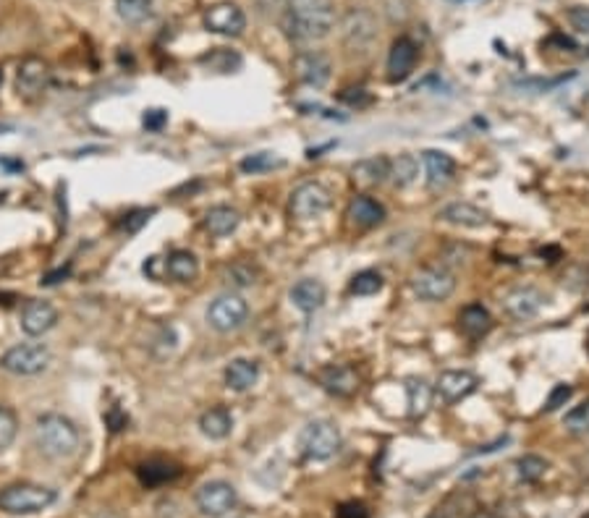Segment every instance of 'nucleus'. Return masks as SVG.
I'll return each instance as SVG.
<instances>
[{
    "label": "nucleus",
    "instance_id": "obj_37",
    "mask_svg": "<svg viewBox=\"0 0 589 518\" xmlns=\"http://www.w3.org/2000/svg\"><path fill=\"white\" fill-rule=\"evenodd\" d=\"M564 425L568 432H589V401L574 406L564 416Z\"/></svg>",
    "mask_w": 589,
    "mask_h": 518
},
{
    "label": "nucleus",
    "instance_id": "obj_13",
    "mask_svg": "<svg viewBox=\"0 0 589 518\" xmlns=\"http://www.w3.org/2000/svg\"><path fill=\"white\" fill-rule=\"evenodd\" d=\"M318 380L330 396H339V398H351L359 390V375L348 364H330V367H325L318 375Z\"/></svg>",
    "mask_w": 589,
    "mask_h": 518
},
{
    "label": "nucleus",
    "instance_id": "obj_40",
    "mask_svg": "<svg viewBox=\"0 0 589 518\" xmlns=\"http://www.w3.org/2000/svg\"><path fill=\"white\" fill-rule=\"evenodd\" d=\"M165 123H168V111H162V108H150L142 115V126L147 132H162Z\"/></svg>",
    "mask_w": 589,
    "mask_h": 518
},
{
    "label": "nucleus",
    "instance_id": "obj_23",
    "mask_svg": "<svg viewBox=\"0 0 589 518\" xmlns=\"http://www.w3.org/2000/svg\"><path fill=\"white\" fill-rule=\"evenodd\" d=\"M425 162V171H427V179L432 186H443L448 181H454L456 176V160L448 152H440V150H427L422 155Z\"/></svg>",
    "mask_w": 589,
    "mask_h": 518
},
{
    "label": "nucleus",
    "instance_id": "obj_2",
    "mask_svg": "<svg viewBox=\"0 0 589 518\" xmlns=\"http://www.w3.org/2000/svg\"><path fill=\"white\" fill-rule=\"evenodd\" d=\"M34 443L43 455L61 461V458L76 455L82 437H79L76 425L64 414H43L34 422Z\"/></svg>",
    "mask_w": 589,
    "mask_h": 518
},
{
    "label": "nucleus",
    "instance_id": "obj_44",
    "mask_svg": "<svg viewBox=\"0 0 589 518\" xmlns=\"http://www.w3.org/2000/svg\"><path fill=\"white\" fill-rule=\"evenodd\" d=\"M105 422H108V427H111V432H121V429L129 425V416L118 408V406H113L108 414H105Z\"/></svg>",
    "mask_w": 589,
    "mask_h": 518
},
{
    "label": "nucleus",
    "instance_id": "obj_1",
    "mask_svg": "<svg viewBox=\"0 0 589 518\" xmlns=\"http://www.w3.org/2000/svg\"><path fill=\"white\" fill-rule=\"evenodd\" d=\"M333 26H336V8L330 0H289L283 29L299 45L325 40L333 32Z\"/></svg>",
    "mask_w": 589,
    "mask_h": 518
},
{
    "label": "nucleus",
    "instance_id": "obj_38",
    "mask_svg": "<svg viewBox=\"0 0 589 518\" xmlns=\"http://www.w3.org/2000/svg\"><path fill=\"white\" fill-rule=\"evenodd\" d=\"M152 212H155V210H134V212H129V215L121 220V228H123L126 233H139L142 228L150 223Z\"/></svg>",
    "mask_w": 589,
    "mask_h": 518
},
{
    "label": "nucleus",
    "instance_id": "obj_39",
    "mask_svg": "<svg viewBox=\"0 0 589 518\" xmlns=\"http://www.w3.org/2000/svg\"><path fill=\"white\" fill-rule=\"evenodd\" d=\"M574 396V387L571 385H555L553 390H550V396H547V401H545V411L550 414V411H558L561 406H566V401Z\"/></svg>",
    "mask_w": 589,
    "mask_h": 518
},
{
    "label": "nucleus",
    "instance_id": "obj_4",
    "mask_svg": "<svg viewBox=\"0 0 589 518\" xmlns=\"http://www.w3.org/2000/svg\"><path fill=\"white\" fill-rule=\"evenodd\" d=\"M299 448L312 461H330L340 451L339 427L325 419L309 422L299 435Z\"/></svg>",
    "mask_w": 589,
    "mask_h": 518
},
{
    "label": "nucleus",
    "instance_id": "obj_14",
    "mask_svg": "<svg viewBox=\"0 0 589 518\" xmlns=\"http://www.w3.org/2000/svg\"><path fill=\"white\" fill-rule=\"evenodd\" d=\"M47 82H50V68L43 58H26L19 71H16V90L22 97L26 100H32V97H37V94H43L47 87Z\"/></svg>",
    "mask_w": 589,
    "mask_h": 518
},
{
    "label": "nucleus",
    "instance_id": "obj_17",
    "mask_svg": "<svg viewBox=\"0 0 589 518\" xmlns=\"http://www.w3.org/2000/svg\"><path fill=\"white\" fill-rule=\"evenodd\" d=\"M55 322H58V312L47 301H29L22 309V330L32 338L45 336L47 330L55 327Z\"/></svg>",
    "mask_w": 589,
    "mask_h": 518
},
{
    "label": "nucleus",
    "instance_id": "obj_27",
    "mask_svg": "<svg viewBox=\"0 0 589 518\" xmlns=\"http://www.w3.org/2000/svg\"><path fill=\"white\" fill-rule=\"evenodd\" d=\"M351 173H354V181H359L364 186H380L383 181L390 179V160L383 158V155L359 160L351 168Z\"/></svg>",
    "mask_w": 589,
    "mask_h": 518
},
{
    "label": "nucleus",
    "instance_id": "obj_9",
    "mask_svg": "<svg viewBox=\"0 0 589 518\" xmlns=\"http://www.w3.org/2000/svg\"><path fill=\"white\" fill-rule=\"evenodd\" d=\"M194 503H197V508H200V513L204 518H223L236 508L239 495H236L233 484L215 479V482H207L197 490Z\"/></svg>",
    "mask_w": 589,
    "mask_h": 518
},
{
    "label": "nucleus",
    "instance_id": "obj_36",
    "mask_svg": "<svg viewBox=\"0 0 589 518\" xmlns=\"http://www.w3.org/2000/svg\"><path fill=\"white\" fill-rule=\"evenodd\" d=\"M516 472H519V479L522 482H540L547 472V461L540 458V455H524L516 461Z\"/></svg>",
    "mask_w": 589,
    "mask_h": 518
},
{
    "label": "nucleus",
    "instance_id": "obj_43",
    "mask_svg": "<svg viewBox=\"0 0 589 518\" xmlns=\"http://www.w3.org/2000/svg\"><path fill=\"white\" fill-rule=\"evenodd\" d=\"M574 73H566V76H558V79H550V82H543V79H526V82H516L519 87H535V90L547 92L553 90V87H558V84H564L566 79H571Z\"/></svg>",
    "mask_w": 589,
    "mask_h": 518
},
{
    "label": "nucleus",
    "instance_id": "obj_42",
    "mask_svg": "<svg viewBox=\"0 0 589 518\" xmlns=\"http://www.w3.org/2000/svg\"><path fill=\"white\" fill-rule=\"evenodd\" d=\"M340 100H343L346 105H351V108H367V105L372 103V97H369L364 90L340 92Z\"/></svg>",
    "mask_w": 589,
    "mask_h": 518
},
{
    "label": "nucleus",
    "instance_id": "obj_51",
    "mask_svg": "<svg viewBox=\"0 0 589 518\" xmlns=\"http://www.w3.org/2000/svg\"><path fill=\"white\" fill-rule=\"evenodd\" d=\"M0 84H3V71H0Z\"/></svg>",
    "mask_w": 589,
    "mask_h": 518
},
{
    "label": "nucleus",
    "instance_id": "obj_7",
    "mask_svg": "<svg viewBox=\"0 0 589 518\" xmlns=\"http://www.w3.org/2000/svg\"><path fill=\"white\" fill-rule=\"evenodd\" d=\"M250 317V304L236 296V293H223L218 296L210 309H207V322L212 330L218 333H231V330H239Z\"/></svg>",
    "mask_w": 589,
    "mask_h": 518
},
{
    "label": "nucleus",
    "instance_id": "obj_29",
    "mask_svg": "<svg viewBox=\"0 0 589 518\" xmlns=\"http://www.w3.org/2000/svg\"><path fill=\"white\" fill-rule=\"evenodd\" d=\"M407 398H408V416L422 419L432 406V385L422 377L407 380Z\"/></svg>",
    "mask_w": 589,
    "mask_h": 518
},
{
    "label": "nucleus",
    "instance_id": "obj_49",
    "mask_svg": "<svg viewBox=\"0 0 589 518\" xmlns=\"http://www.w3.org/2000/svg\"><path fill=\"white\" fill-rule=\"evenodd\" d=\"M469 518H498V516H493V513H475V516Z\"/></svg>",
    "mask_w": 589,
    "mask_h": 518
},
{
    "label": "nucleus",
    "instance_id": "obj_50",
    "mask_svg": "<svg viewBox=\"0 0 589 518\" xmlns=\"http://www.w3.org/2000/svg\"><path fill=\"white\" fill-rule=\"evenodd\" d=\"M451 3H466V0H451Z\"/></svg>",
    "mask_w": 589,
    "mask_h": 518
},
{
    "label": "nucleus",
    "instance_id": "obj_20",
    "mask_svg": "<svg viewBox=\"0 0 589 518\" xmlns=\"http://www.w3.org/2000/svg\"><path fill=\"white\" fill-rule=\"evenodd\" d=\"M440 218L451 226L461 228H482L487 223V215L469 202H451L440 210Z\"/></svg>",
    "mask_w": 589,
    "mask_h": 518
},
{
    "label": "nucleus",
    "instance_id": "obj_41",
    "mask_svg": "<svg viewBox=\"0 0 589 518\" xmlns=\"http://www.w3.org/2000/svg\"><path fill=\"white\" fill-rule=\"evenodd\" d=\"M566 19L576 32L589 34V5H576V8H571L566 14Z\"/></svg>",
    "mask_w": 589,
    "mask_h": 518
},
{
    "label": "nucleus",
    "instance_id": "obj_8",
    "mask_svg": "<svg viewBox=\"0 0 589 518\" xmlns=\"http://www.w3.org/2000/svg\"><path fill=\"white\" fill-rule=\"evenodd\" d=\"M330 202H333L330 191L319 181H304L294 189L289 210H291L296 220H315L322 212H328Z\"/></svg>",
    "mask_w": 589,
    "mask_h": 518
},
{
    "label": "nucleus",
    "instance_id": "obj_3",
    "mask_svg": "<svg viewBox=\"0 0 589 518\" xmlns=\"http://www.w3.org/2000/svg\"><path fill=\"white\" fill-rule=\"evenodd\" d=\"M55 500H58L55 490L43 487V484L19 482V484H8L0 490V511L11 516H32V513L50 508Z\"/></svg>",
    "mask_w": 589,
    "mask_h": 518
},
{
    "label": "nucleus",
    "instance_id": "obj_12",
    "mask_svg": "<svg viewBox=\"0 0 589 518\" xmlns=\"http://www.w3.org/2000/svg\"><path fill=\"white\" fill-rule=\"evenodd\" d=\"M545 307V293L535 286H519L514 291L506 293L503 298V309L506 315L516 322H526V319H535L540 315V309Z\"/></svg>",
    "mask_w": 589,
    "mask_h": 518
},
{
    "label": "nucleus",
    "instance_id": "obj_47",
    "mask_svg": "<svg viewBox=\"0 0 589 518\" xmlns=\"http://www.w3.org/2000/svg\"><path fill=\"white\" fill-rule=\"evenodd\" d=\"M68 272H71V265H68L66 270H58V272H50V275H45V280H43V283H45V286H53V283H58L61 278H66Z\"/></svg>",
    "mask_w": 589,
    "mask_h": 518
},
{
    "label": "nucleus",
    "instance_id": "obj_31",
    "mask_svg": "<svg viewBox=\"0 0 589 518\" xmlns=\"http://www.w3.org/2000/svg\"><path fill=\"white\" fill-rule=\"evenodd\" d=\"M417 173H419V162L414 155H398V158L390 160V179L396 186H408L411 181L417 179Z\"/></svg>",
    "mask_w": 589,
    "mask_h": 518
},
{
    "label": "nucleus",
    "instance_id": "obj_30",
    "mask_svg": "<svg viewBox=\"0 0 589 518\" xmlns=\"http://www.w3.org/2000/svg\"><path fill=\"white\" fill-rule=\"evenodd\" d=\"M115 14L126 24H142L152 14V0H115Z\"/></svg>",
    "mask_w": 589,
    "mask_h": 518
},
{
    "label": "nucleus",
    "instance_id": "obj_24",
    "mask_svg": "<svg viewBox=\"0 0 589 518\" xmlns=\"http://www.w3.org/2000/svg\"><path fill=\"white\" fill-rule=\"evenodd\" d=\"M260 380V364L254 359H233L226 367V385L231 390H250Z\"/></svg>",
    "mask_w": 589,
    "mask_h": 518
},
{
    "label": "nucleus",
    "instance_id": "obj_35",
    "mask_svg": "<svg viewBox=\"0 0 589 518\" xmlns=\"http://www.w3.org/2000/svg\"><path fill=\"white\" fill-rule=\"evenodd\" d=\"M351 291L357 296H375L378 291H383V275L378 270L357 272L351 280Z\"/></svg>",
    "mask_w": 589,
    "mask_h": 518
},
{
    "label": "nucleus",
    "instance_id": "obj_19",
    "mask_svg": "<svg viewBox=\"0 0 589 518\" xmlns=\"http://www.w3.org/2000/svg\"><path fill=\"white\" fill-rule=\"evenodd\" d=\"M348 218L359 228H375L386 220V207L372 197H354L348 204Z\"/></svg>",
    "mask_w": 589,
    "mask_h": 518
},
{
    "label": "nucleus",
    "instance_id": "obj_22",
    "mask_svg": "<svg viewBox=\"0 0 589 518\" xmlns=\"http://www.w3.org/2000/svg\"><path fill=\"white\" fill-rule=\"evenodd\" d=\"M233 429V416L226 406H215V408H207L202 416H200V432L210 440H226Z\"/></svg>",
    "mask_w": 589,
    "mask_h": 518
},
{
    "label": "nucleus",
    "instance_id": "obj_26",
    "mask_svg": "<svg viewBox=\"0 0 589 518\" xmlns=\"http://www.w3.org/2000/svg\"><path fill=\"white\" fill-rule=\"evenodd\" d=\"M165 272L179 283H191L200 275V259L189 249H179L165 259Z\"/></svg>",
    "mask_w": 589,
    "mask_h": 518
},
{
    "label": "nucleus",
    "instance_id": "obj_11",
    "mask_svg": "<svg viewBox=\"0 0 589 518\" xmlns=\"http://www.w3.org/2000/svg\"><path fill=\"white\" fill-rule=\"evenodd\" d=\"M330 58L319 50H301L294 58V73L296 79L312 90H319L330 82Z\"/></svg>",
    "mask_w": 589,
    "mask_h": 518
},
{
    "label": "nucleus",
    "instance_id": "obj_34",
    "mask_svg": "<svg viewBox=\"0 0 589 518\" xmlns=\"http://www.w3.org/2000/svg\"><path fill=\"white\" fill-rule=\"evenodd\" d=\"M19 435V419L8 406H0V453L8 451Z\"/></svg>",
    "mask_w": 589,
    "mask_h": 518
},
{
    "label": "nucleus",
    "instance_id": "obj_45",
    "mask_svg": "<svg viewBox=\"0 0 589 518\" xmlns=\"http://www.w3.org/2000/svg\"><path fill=\"white\" fill-rule=\"evenodd\" d=\"M339 518H369L362 503H343L339 508Z\"/></svg>",
    "mask_w": 589,
    "mask_h": 518
},
{
    "label": "nucleus",
    "instance_id": "obj_25",
    "mask_svg": "<svg viewBox=\"0 0 589 518\" xmlns=\"http://www.w3.org/2000/svg\"><path fill=\"white\" fill-rule=\"evenodd\" d=\"M182 469L176 464H168V461H147V464H139L136 466V476L144 487H162L173 479H179Z\"/></svg>",
    "mask_w": 589,
    "mask_h": 518
},
{
    "label": "nucleus",
    "instance_id": "obj_21",
    "mask_svg": "<svg viewBox=\"0 0 589 518\" xmlns=\"http://www.w3.org/2000/svg\"><path fill=\"white\" fill-rule=\"evenodd\" d=\"M241 223V215H239V210H233V207H228V204H218V207H212V210H207V215H204V230L210 233V236H228V233H233L236 228Z\"/></svg>",
    "mask_w": 589,
    "mask_h": 518
},
{
    "label": "nucleus",
    "instance_id": "obj_16",
    "mask_svg": "<svg viewBox=\"0 0 589 518\" xmlns=\"http://www.w3.org/2000/svg\"><path fill=\"white\" fill-rule=\"evenodd\" d=\"M476 390V375L466 372V369H448L440 375L437 380V393L443 396L446 404H458L464 398H469Z\"/></svg>",
    "mask_w": 589,
    "mask_h": 518
},
{
    "label": "nucleus",
    "instance_id": "obj_28",
    "mask_svg": "<svg viewBox=\"0 0 589 518\" xmlns=\"http://www.w3.org/2000/svg\"><path fill=\"white\" fill-rule=\"evenodd\" d=\"M458 322H461V330H464L469 338H482V336H487L490 327H493V317H490V312H487L482 304H469V307H464L461 315H458Z\"/></svg>",
    "mask_w": 589,
    "mask_h": 518
},
{
    "label": "nucleus",
    "instance_id": "obj_5",
    "mask_svg": "<svg viewBox=\"0 0 589 518\" xmlns=\"http://www.w3.org/2000/svg\"><path fill=\"white\" fill-rule=\"evenodd\" d=\"M47 364H50V351H47L43 343H22V346H14L3 354L0 367L11 375H19V377H29V375H40L45 372Z\"/></svg>",
    "mask_w": 589,
    "mask_h": 518
},
{
    "label": "nucleus",
    "instance_id": "obj_10",
    "mask_svg": "<svg viewBox=\"0 0 589 518\" xmlns=\"http://www.w3.org/2000/svg\"><path fill=\"white\" fill-rule=\"evenodd\" d=\"M204 29L223 37H239L247 29V16L236 3H215L204 11Z\"/></svg>",
    "mask_w": 589,
    "mask_h": 518
},
{
    "label": "nucleus",
    "instance_id": "obj_6",
    "mask_svg": "<svg viewBox=\"0 0 589 518\" xmlns=\"http://www.w3.org/2000/svg\"><path fill=\"white\" fill-rule=\"evenodd\" d=\"M411 291L422 301H446L456 291V275L446 265H432L414 272Z\"/></svg>",
    "mask_w": 589,
    "mask_h": 518
},
{
    "label": "nucleus",
    "instance_id": "obj_33",
    "mask_svg": "<svg viewBox=\"0 0 589 518\" xmlns=\"http://www.w3.org/2000/svg\"><path fill=\"white\" fill-rule=\"evenodd\" d=\"M202 64L212 68V71H218V73H233L236 68L241 66V55L231 53L226 47H215L212 53L202 55Z\"/></svg>",
    "mask_w": 589,
    "mask_h": 518
},
{
    "label": "nucleus",
    "instance_id": "obj_46",
    "mask_svg": "<svg viewBox=\"0 0 589 518\" xmlns=\"http://www.w3.org/2000/svg\"><path fill=\"white\" fill-rule=\"evenodd\" d=\"M231 278H233L236 286H251V283H254V270L247 268V265H236V268L231 270Z\"/></svg>",
    "mask_w": 589,
    "mask_h": 518
},
{
    "label": "nucleus",
    "instance_id": "obj_48",
    "mask_svg": "<svg viewBox=\"0 0 589 518\" xmlns=\"http://www.w3.org/2000/svg\"><path fill=\"white\" fill-rule=\"evenodd\" d=\"M506 443H508V437H503V440H498V443H493V445H485V448H479V451H475V455H476V453H493V451H498L500 445H506Z\"/></svg>",
    "mask_w": 589,
    "mask_h": 518
},
{
    "label": "nucleus",
    "instance_id": "obj_18",
    "mask_svg": "<svg viewBox=\"0 0 589 518\" xmlns=\"http://www.w3.org/2000/svg\"><path fill=\"white\" fill-rule=\"evenodd\" d=\"M289 296H291V301H294V307L299 312L312 315V312L322 309V304H325V286L319 280H315V278H304V280L294 283V288H291Z\"/></svg>",
    "mask_w": 589,
    "mask_h": 518
},
{
    "label": "nucleus",
    "instance_id": "obj_15",
    "mask_svg": "<svg viewBox=\"0 0 589 518\" xmlns=\"http://www.w3.org/2000/svg\"><path fill=\"white\" fill-rule=\"evenodd\" d=\"M417 58H419V47L414 45L408 37H398L390 47V55H388V79L393 84L407 82L417 66Z\"/></svg>",
    "mask_w": 589,
    "mask_h": 518
},
{
    "label": "nucleus",
    "instance_id": "obj_32",
    "mask_svg": "<svg viewBox=\"0 0 589 518\" xmlns=\"http://www.w3.org/2000/svg\"><path fill=\"white\" fill-rule=\"evenodd\" d=\"M286 165V160L278 158L275 152H254L250 158H244L239 162V168L244 171V173H268V171H275V168H283Z\"/></svg>",
    "mask_w": 589,
    "mask_h": 518
}]
</instances>
